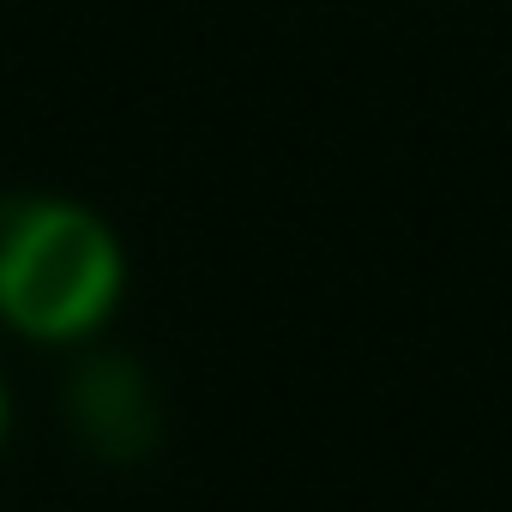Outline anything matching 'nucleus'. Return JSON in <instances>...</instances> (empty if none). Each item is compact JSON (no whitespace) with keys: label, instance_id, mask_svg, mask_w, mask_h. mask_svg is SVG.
<instances>
[{"label":"nucleus","instance_id":"nucleus-1","mask_svg":"<svg viewBox=\"0 0 512 512\" xmlns=\"http://www.w3.org/2000/svg\"><path fill=\"white\" fill-rule=\"evenodd\" d=\"M127 290L109 217L67 193H0V326L31 344H85Z\"/></svg>","mask_w":512,"mask_h":512},{"label":"nucleus","instance_id":"nucleus-2","mask_svg":"<svg viewBox=\"0 0 512 512\" xmlns=\"http://www.w3.org/2000/svg\"><path fill=\"white\" fill-rule=\"evenodd\" d=\"M73 422L79 434L109 452V458H133L151 446L157 434V404H151V380L127 362V356H97L79 368L73 380Z\"/></svg>","mask_w":512,"mask_h":512},{"label":"nucleus","instance_id":"nucleus-3","mask_svg":"<svg viewBox=\"0 0 512 512\" xmlns=\"http://www.w3.org/2000/svg\"><path fill=\"white\" fill-rule=\"evenodd\" d=\"M7 416H13V404H7V386H0V440H7Z\"/></svg>","mask_w":512,"mask_h":512}]
</instances>
